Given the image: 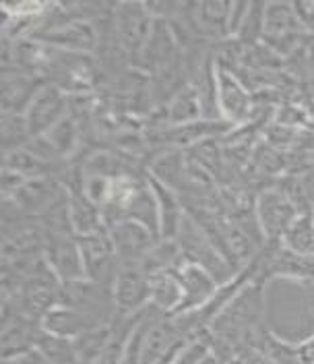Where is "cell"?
<instances>
[{
	"label": "cell",
	"instance_id": "obj_1",
	"mask_svg": "<svg viewBox=\"0 0 314 364\" xmlns=\"http://www.w3.org/2000/svg\"><path fill=\"white\" fill-rule=\"evenodd\" d=\"M178 245L182 250V259L195 265H201L202 269L211 273L220 286H224L227 282H232L242 269L234 267L220 249L207 238V234L201 228L197 226V222L186 213L182 220V226L178 232Z\"/></svg>",
	"mask_w": 314,
	"mask_h": 364
},
{
	"label": "cell",
	"instance_id": "obj_2",
	"mask_svg": "<svg viewBox=\"0 0 314 364\" xmlns=\"http://www.w3.org/2000/svg\"><path fill=\"white\" fill-rule=\"evenodd\" d=\"M156 25L145 2H118L112 4V27L120 50L135 60L145 48Z\"/></svg>",
	"mask_w": 314,
	"mask_h": 364
},
{
	"label": "cell",
	"instance_id": "obj_3",
	"mask_svg": "<svg viewBox=\"0 0 314 364\" xmlns=\"http://www.w3.org/2000/svg\"><path fill=\"white\" fill-rule=\"evenodd\" d=\"M254 215L265 236V242H279L300 215V209L277 184H273L256 193Z\"/></svg>",
	"mask_w": 314,
	"mask_h": 364
},
{
	"label": "cell",
	"instance_id": "obj_4",
	"mask_svg": "<svg viewBox=\"0 0 314 364\" xmlns=\"http://www.w3.org/2000/svg\"><path fill=\"white\" fill-rule=\"evenodd\" d=\"M217 67V102L222 118L232 122L234 127H242L254 120L256 102L252 91L240 81V77L232 68L215 60Z\"/></svg>",
	"mask_w": 314,
	"mask_h": 364
},
{
	"label": "cell",
	"instance_id": "obj_5",
	"mask_svg": "<svg viewBox=\"0 0 314 364\" xmlns=\"http://www.w3.org/2000/svg\"><path fill=\"white\" fill-rule=\"evenodd\" d=\"M114 315L133 317L149 306V275L141 265H120L112 286Z\"/></svg>",
	"mask_w": 314,
	"mask_h": 364
},
{
	"label": "cell",
	"instance_id": "obj_6",
	"mask_svg": "<svg viewBox=\"0 0 314 364\" xmlns=\"http://www.w3.org/2000/svg\"><path fill=\"white\" fill-rule=\"evenodd\" d=\"M108 230H110L114 250H116L120 265H141L143 259L159 242V236L156 232L136 220L116 222Z\"/></svg>",
	"mask_w": 314,
	"mask_h": 364
},
{
	"label": "cell",
	"instance_id": "obj_7",
	"mask_svg": "<svg viewBox=\"0 0 314 364\" xmlns=\"http://www.w3.org/2000/svg\"><path fill=\"white\" fill-rule=\"evenodd\" d=\"M31 40H38L50 48L65 50V52L91 54L99 46V33H97V25L93 21L70 17L44 33L33 36Z\"/></svg>",
	"mask_w": 314,
	"mask_h": 364
},
{
	"label": "cell",
	"instance_id": "obj_8",
	"mask_svg": "<svg viewBox=\"0 0 314 364\" xmlns=\"http://www.w3.org/2000/svg\"><path fill=\"white\" fill-rule=\"evenodd\" d=\"M44 255L63 284L87 277L77 234H45Z\"/></svg>",
	"mask_w": 314,
	"mask_h": 364
},
{
	"label": "cell",
	"instance_id": "obj_9",
	"mask_svg": "<svg viewBox=\"0 0 314 364\" xmlns=\"http://www.w3.org/2000/svg\"><path fill=\"white\" fill-rule=\"evenodd\" d=\"M23 116L31 136L45 135L52 127H56L65 116H68V95L56 85L45 83Z\"/></svg>",
	"mask_w": 314,
	"mask_h": 364
},
{
	"label": "cell",
	"instance_id": "obj_10",
	"mask_svg": "<svg viewBox=\"0 0 314 364\" xmlns=\"http://www.w3.org/2000/svg\"><path fill=\"white\" fill-rule=\"evenodd\" d=\"M174 273L178 277L180 286H182V294H184L178 315L195 313V311L202 309L220 288L217 279L211 273L202 269L201 265H195V263H188V261H182L178 267L174 269Z\"/></svg>",
	"mask_w": 314,
	"mask_h": 364
},
{
	"label": "cell",
	"instance_id": "obj_11",
	"mask_svg": "<svg viewBox=\"0 0 314 364\" xmlns=\"http://www.w3.org/2000/svg\"><path fill=\"white\" fill-rule=\"evenodd\" d=\"M44 85V77L38 73L21 68L2 70V112L25 114Z\"/></svg>",
	"mask_w": 314,
	"mask_h": 364
},
{
	"label": "cell",
	"instance_id": "obj_12",
	"mask_svg": "<svg viewBox=\"0 0 314 364\" xmlns=\"http://www.w3.org/2000/svg\"><path fill=\"white\" fill-rule=\"evenodd\" d=\"M65 193L67 188L63 182L48 176V178L27 181L13 195H6V197H11L23 213L31 220V218H40L45 209L56 203Z\"/></svg>",
	"mask_w": 314,
	"mask_h": 364
},
{
	"label": "cell",
	"instance_id": "obj_13",
	"mask_svg": "<svg viewBox=\"0 0 314 364\" xmlns=\"http://www.w3.org/2000/svg\"><path fill=\"white\" fill-rule=\"evenodd\" d=\"M45 247V232L40 224L25 220L4 228L2 234V259H17L29 255H42Z\"/></svg>",
	"mask_w": 314,
	"mask_h": 364
},
{
	"label": "cell",
	"instance_id": "obj_14",
	"mask_svg": "<svg viewBox=\"0 0 314 364\" xmlns=\"http://www.w3.org/2000/svg\"><path fill=\"white\" fill-rule=\"evenodd\" d=\"M147 178L151 182V188L156 193L157 201V220H159V238L161 240H176L178 238L182 220L186 215L182 199L178 197L176 191H172L170 186H166L163 182H159L156 176H151L147 172Z\"/></svg>",
	"mask_w": 314,
	"mask_h": 364
},
{
	"label": "cell",
	"instance_id": "obj_15",
	"mask_svg": "<svg viewBox=\"0 0 314 364\" xmlns=\"http://www.w3.org/2000/svg\"><path fill=\"white\" fill-rule=\"evenodd\" d=\"M229 13L232 2L225 0H207L199 4H190V29L195 36L207 38H225L229 36Z\"/></svg>",
	"mask_w": 314,
	"mask_h": 364
},
{
	"label": "cell",
	"instance_id": "obj_16",
	"mask_svg": "<svg viewBox=\"0 0 314 364\" xmlns=\"http://www.w3.org/2000/svg\"><path fill=\"white\" fill-rule=\"evenodd\" d=\"M182 286L174 269L157 272L149 275V304L161 315H178L182 306Z\"/></svg>",
	"mask_w": 314,
	"mask_h": 364
},
{
	"label": "cell",
	"instance_id": "obj_17",
	"mask_svg": "<svg viewBox=\"0 0 314 364\" xmlns=\"http://www.w3.org/2000/svg\"><path fill=\"white\" fill-rule=\"evenodd\" d=\"M2 166L15 170L17 174H21L25 181L48 178V176H54L56 172H63V170H65L63 164H50V161H45V159L38 158L36 154H31L27 147L2 156Z\"/></svg>",
	"mask_w": 314,
	"mask_h": 364
},
{
	"label": "cell",
	"instance_id": "obj_18",
	"mask_svg": "<svg viewBox=\"0 0 314 364\" xmlns=\"http://www.w3.org/2000/svg\"><path fill=\"white\" fill-rule=\"evenodd\" d=\"M166 118H168L170 127H180V124H188V122L205 118L201 97L190 83H186L182 90H178L170 97L168 108H166Z\"/></svg>",
	"mask_w": 314,
	"mask_h": 364
},
{
	"label": "cell",
	"instance_id": "obj_19",
	"mask_svg": "<svg viewBox=\"0 0 314 364\" xmlns=\"http://www.w3.org/2000/svg\"><path fill=\"white\" fill-rule=\"evenodd\" d=\"M250 168L254 174L263 178H283L288 174V154L275 149L273 145L261 139L252 151Z\"/></svg>",
	"mask_w": 314,
	"mask_h": 364
},
{
	"label": "cell",
	"instance_id": "obj_20",
	"mask_svg": "<svg viewBox=\"0 0 314 364\" xmlns=\"http://www.w3.org/2000/svg\"><path fill=\"white\" fill-rule=\"evenodd\" d=\"M112 338V325H104V327H97V329H91L81 333L79 338H75V350H77V360L85 364H97L106 350H108V343Z\"/></svg>",
	"mask_w": 314,
	"mask_h": 364
},
{
	"label": "cell",
	"instance_id": "obj_21",
	"mask_svg": "<svg viewBox=\"0 0 314 364\" xmlns=\"http://www.w3.org/2000/svg\"><path fill=\"white\" fill-rule=\"evenodd\" d=\"M281 242L293 252L302 257H313L314 259V211H304L296 218Z\"/></svg>",
	"mask_w": 314,
	"mask_h": 364
},
{
	"label": "cell",
	"instance_id": "obj_22",
	"mask_svg": "<svg viewBox=\"0 0 314 364\" xmlns=\"http://www.w3.org/2000/svg\"><path fill=\"white\" fill-rule=\"evenodd\" d=\"M36 350L44 356L50 364H75L77 360V350H75V341L68 338H60L54 333H48L44 329H40L38 338H36Z\"/></svg>",
	"mask_w": 314,
	"mask_h": 364
},
{
	"label": "cell",
	"instance_id": "obj_23",
	"mask_svg": "<svg viewBox=\"0 0 314 364\" xmlns=\"http://www.w3.org/2000/svg\"><path fill=\"white\" fill-rule=\"evenodd\" d=\"M0 141H2V156L23 149L29 141H31V133L27 127V120L23 114H9L2 112V120H0Z\"/></svg>",
	"mask_w": 314,
	"mask_h": 364
},
{
	"label": "cell",
	"instance_id": "obj_24",
	"mask_svg": "<svg viewBox=\"0 0 314 364\" xmlns=\"http://www.w3.org/2000/svg\"><path fill=\"white\" fill-rule=\"evenodd\" d=\"M44 136L54 145V149L60 154V158L68 159L79 147V139H81L79 122L72 114H68L56 127H52Z\"/></svg>",
	"mask_w": 314,
	"mask_h": 364
},
{
	"label": "cell",
	"instance_id": "obj_25",
	"mask_svg": "<svg viewBox=\"0 0 314 364\" xmlns=\"http://www.w3.org/2000/svg\"><path fill=\"white\" fill-rule=\"evenodd\" d=\"M211 346H209V336H199L188 341L178 354L174 356V360L170 364H199L209 354Z\"/></svg>",
	"mask_w": 314,
	"mask_h": 364
},
{
	"label": "cell",
	"instance_id": "obj_26",
	"mask_svg": "<svg viewBox=\"0 0 314 364\" xmlns=\"http://www.w3.org/2000/svg\"><path fill=\"white\" fill-rule=\"evenodd\" d=\"M293 9L298 13V19L302 23L304 31L313 33L314 36V0H300L293 2Z\"/></svg>",
	"mask_w": 314,
	"mask_h": 364
},
{
	"label": "cell",
	"instance_id": "obj_27",
	"mask_svg": "<svg viewBox=\"0 0 314 364\" xmlns=\"http://www.w3.org/2000/svg\"><path fill=\"white\" fill-rule=\"evenodd\" d=\"M250 2H232V13H229V36L236 38L240 25L244 21Z\"/></svg>",
	"mask_w": 314,
	"mask_h": 364
},
{
	"label": "cell",
	"instance_id": "obj_28",
	"mask_svg": "<svg viewBox=\"0 0 314 364\" xmlns=\"http://www.w3.org/2000/svg\"><path fill=\"white\" fill-rule=\"evenodd\" d=\"M199 364H222V360H220V358H217V356H215V354L209 350V354H207V356H205V358H202Z\"/></svg>",
	"mask_w": 314,
	"mask_h": 364
}]
</instances>
